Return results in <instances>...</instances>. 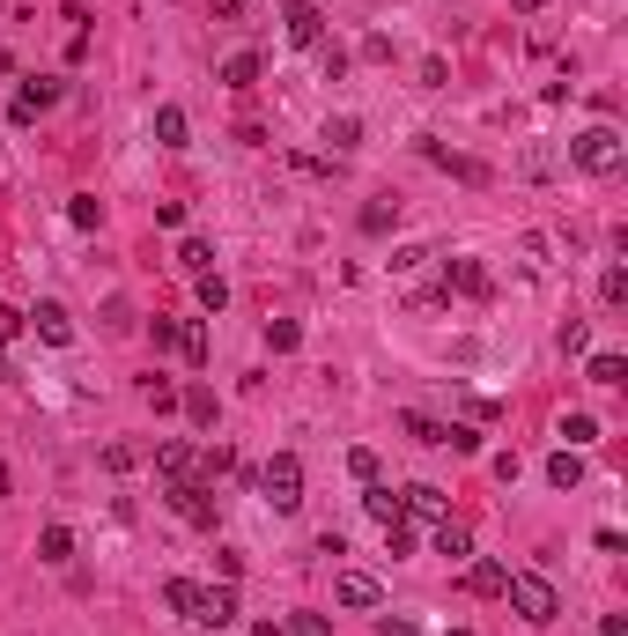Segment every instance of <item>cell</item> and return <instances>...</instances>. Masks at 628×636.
<instances>
[{
  "instance_id": "7bdbcfd3",
  "label": "cell",
  "mask_w": 628,
  "mask_h": 636,
  "mask_svg": "<svg viewBox=\"0 0 628 636\" xmlns=\"http://www.w3.org/2000/svg\"><path fill=\"white\" fill-rule=\"evenodd\" d=\"M252 636H281V629H274V622H259V629H252Z\"/></svg>"
},
{
  "instance_id": "9a60e30c",
  "label": "cell",
  "mask_w": 628,
  "mask_h": 636,
  "mask_svg": "<svg viewBox=\"0 0 628 636\" xmlns=\"http://www.w3.org/2000/svg\"><path fill=\"white\" fill-rule=\"evenodd\" d=\"M259 82V52H230L222 60V89H252Z\"/></svg>"
},
{
  "instance_id": "e0dca14e",
  "label": "cell",
  "mask_w": 628,
  "mask_h": 636,
  "mask_svg": "<svg viewBox=\"0 0 628 636\" xmlns=\"http://www.w3.org/2000/svg\"><path fill=\"white\" fill-rule=\"evenodd\" d=\"M178 267L185 274H215V245H207V237H185V245H178Z\"/></svg>"
},
{
  "instance_id": "ab89813d",
  "label": "cell",
  "mask_w": 628,
  "mask_h": 636,
  "mask_svg": "<svg viewBox=\"0 0 628 636\" xmlns=\"http://www.w3.org/2000/svg\"><path fill=\"white\" fill-rule=\"evenodd\" d=\"M599 636H628V614H606V622H599Z\"/></svg>"
},
{
  "instance_id": "ee69618b",
  "label": "cell",
  "mask_w": 628,
  "mask_h": 636,
  "mask_svg": "<svg viewBox=\"0 0 628 636\" xmlns=\"http://www.w3.org/2000/svg\"><path fill=\"white\" fill-rule=\"evenodd\" d=\"M0 378H8V355H0Z\"/></svg>"
},
{
  "instance_id": "836d02e7",
  "label": "cell",
  "mask_w": 628,
  "mask_h": 636,
  "mask_svg": "<svg viewBox=\"0 0 628 636\" xmlns=\"http://www.w3.org/2000/svg\"><path fill=\"white\" fill-rule=\"evenodd\" d=\"M348 474L355 481H377V452H370V444H355V452H348Z\"/></svg>"
},
{
  "instance_id": "9c48e42d",
  "label": "cell",
  "mask_w": 628,
  "mask_h": 636,
  "mask_svg": "<svg viewBox=\"0 0 628 636\" xmlns=\"http://www.w3.org/2000/svg\"><path fill=\"white\" fill-rule=\"evenodd\" d=\"M399 518H451V511H444V489H429V481L399 489Z\"/></svg>"
},
{
  "instance_id": "74e56055",
  "label": "cell",
  "mask_w": 628,
  "mask_h": 636,
  "mask_svg": "<svg viewBox=\"0 0 628 636\" xmlns=\"http://www.w3.org/2000/svg\"><path fill=\"white\" fill-rule=\"evenodd\" d=\"M385 548H392V555H414V533H407V518H399V526H385Z\"/></svg>"
},
{
  "instance_id": "277c9868",
  "label": "cell",
  "mask_w": 628,
  "mask_h": 636,
  "mask_svg": "<svg viewBox=\"0 0 628 636\" xmlns=\"http://www.w3.org/2000/svg\"><path fill=\"white\" fill-rule=\"evenodd\" d=\"M170 511L185 526H215V481H170Z\"/></svg>"
},
{
  "instance_id": "60d3db41",
  "label": "cell",
  "mask_w": 628,
  "mask_h": 636,
  "mask_svg": "<svg viewBox=\"0 0 628 636\" xmlns=\"http://www.w3.org/2000/svg\"><path fill=\"white\" fill-rule=\"evenodd\" d=\"M385 636H422V629H414V622H399V614H392V622H385Z\"/></svg>"
},
{
  "instance_id": "7a4b0ae2",
  "label": "cell",
  "mask_w": 628,
  "mask_h": 636,
  "mask_svg": "<svg viewBox=\"0 0 628 636\" xmlns=\"http://www.w3.org/2000/svg\"><path fill=\"white\" fill-rule=\"evenodd\" d=\"M621 156H628V148H621L614 126H584V134L569 141V163H577V171H592V178H614Z\"/></svg>"
},
{
  "instance_id": "7c38bea8",
  "label": "cell",
  "mask_w": 628,
  "mask_h": 636,
  "mask_svg": "<svg viewBox=\"0 0 628 636\" xmlns=\"http://www.w3.org/2000/svg\"><path fill=\"white\" fill-rule=\"evenodd\" d=\"M156 466H163V474H170V481H200V459H193V452H185V444H178V437H163V444H156Z\"/></svg>"
},
{
  "instance_id": "ba28073f",
  "label": "cell",
  "mask_w": 628,
  "mask_h": 636,
  "mask_svg": "<svg viewBox=\"0 0 628 636\" xmlns=\"http://www.w3.org/2000/svg\"><path fill=\"white\" fill-rule=\"evenodd\" d=\"M52 104H60V82H52V74H30V82L23 89H15V119H37V111H52Z\"/></svg>"
},
{
  "instance_id": "f35d334b",
  "label": "cell",
  "mask_w": 628,
  "mask_h": 636,
  "mask_svg": "<svg viewBox=\"0 0 628 636\" xmlns=\"http://www.w3.org/2000/svg\"><path fill=\"white\" fill-rule=\"evenodd\" d=\"M23 333V311H0V341H15Z\"/></svg>"
},
{
  "instance_id": "1f68e13d",
  "label": "cell",
  "mask_w": 628,
  "mask_h": 636,
  "mask_svg": "<svg viewBox=\"0 0 628 636\" xmlns=\"http://www.w3.org/2000/svg\"><path fill=\"white\" fill-rule=\"evenodd\" d=\"M185 415H193V422H215V392L193 385V392H185Z\"/></svg>"
},
{
  "instance_id": "d6a6232c",
  "label": "cell",
  "mask_w": 628,
  "mask_h": 636,
  "mask_svg": "<svg viewBox=\"0 0 628 636\" xmlns=\"http://www.w3.org/2000/svg\"><path fill=\"white\" fill-rule=\"evenodd\" d=\"M407 437H414V444H444V422H429V415H407Z\"/></svg>"
},
{
  "instance_id": "8fae6325",
  "label": "cell",
  "mask_w": 628,
  "mask_h": 636,
  "mask_svg": "<svg viewBox=\"0 0 628 636\" xmlns=\"http://www.w3.org/2000/svg\"><path fill=\"white\" fill-rule=\"evenodd\" d=\"M30 326H37V341H52V348H67L74 341V326H67V311L60 304H37V311H23Z\"/></svg>"
},
{
  "instance_id": "5b68a950",
  "label": "cell",
  "mask_w": 628,
  "mask_h": 636,
  "mask_svg": "<svg viewBox=\"0 0 628 636\" xmlns=\"http://www.w3.org/2000/svg\"><path fill=\"white\" fill-rule=\"evenodd\" d=\"M237 622V585H200V607H193V629H230Z\"/></svg>"
},
{
  "instance_id": "8d00e7d4",
  "label": "cell",
  "mask_w": 628,
  "mask_h": 636,
  "mask_svg": "<svg viewBox=\"0 0 628 636\" xmlns=\"http://www.w3.org/2000/svg\"><path fill=\"white\" fill-rule=\"evenodd\" d=\"M148 341H156V348H178V318H148Z\"/></svg>"
},
{
  "instance_id": "f1b7e54d",
  "label": "cell",
  "mask_w": 628,
  "mask_h": 636,
  "mask_svg": "<svg viewBox=\"0 0 628 636\" xmlns=\"http://www.w3.org/2000/svg\"><path fill=\"white\" fill-rule=\"evenodd\" d=\"M562 437H569V452H577V444L599 437V422H592V415H562Z\"/></svg>"
},
{
  "instance_id": "4316f807",
  "label": "cell",
  "mask_w": 628,
  "mask_h": 636,
  "mask_svg": "<svg viewBox=\"0 0 628 636\" xmlns=\"http://www.w3.org/2000/svg\"><path fill=\"white\" fill-rule=\"evenodd\" d=\"M193 282H200V304H207V311L230 304V282H222V274H193Z\"/></svg>"
},
{
  "instance_id": "44dd1931",
  "label": "cell",
  "mask_w": 628,
  "mask_h": 636,
  "mask_svg": "<svg viewBox=\"0 0 628 636\" xmlns=\"http://www.w3.org/2000/svg\"><path fill=\"white\" fill-rule=\"evenodd\" d=\"M156 141H163V148H185V111H178V104L156 111Z\"/></svg>"
},
{
  "instance_id": "d590c367",
  "label": "cell",
  "mask_w": 628,
  "mask_h": 636,
  "mask_svg": "<svg viewBox=\"0 0 628 636\" xmlns=\"http://www.w3.org/2000/svg\"><path fill=\"white\" fill-rule=\"evenodd\" d=\"M289 636H333V622H326V614H296Z\"/></svg>"
},
{
  "instance_id": "cb8c5ba5",
  "label": "cell",
  "mask_w": 628,
  "mask_h": 636,
  "mask_svg": "<svg viewBox=\"0 0 628 636\" xmlns=\"http://www.w3.org/2000/svg\"><path fill=\"white\" fill-rule=\"evenodd\" d=\"M392 222H399V200H370V208H363V230H370V237H385Z\"/></svg>"
},
{
  "instance_id": "30bf717a",
  "label": "cell",
  "mask_w": 628,
  "mask_h": 636,
  "mask_svg": "<svg viewBox=\"0 0 628 636\" xmlns=\"http://www.w3.org/2000/svg\"><path fill=\"white\" fill-rule=\"evenodd\" d=\"M333 592H340V607H355V614H370V607H377V577H370V570H340V585H333Z\"/></svg>"
},
{
  "instance_id": "b9f144b4",
  "label": "cell",
  "mask_w": 628,
  "mask_h": 636,
  "mask_svg": "<svg viewBox=\"0 0 628 636\" xmlns=\"http://www.w3.org/2000/svg\"><path fill=\"white\" fill-rule=\"evenodd\" d=\"M510 8H518V15H540V8H547V0H510Z\"/></svg>"
},
{
  "instance_id": "52a82bcc",
  "label": "cell",
  "mask_w": 628,
  "mask_h": 636,
  "mask_svg": "<svg viewBox=\"0 0 628 636\" xmlns=\"http://www.w3.org/2000/svg\"><path fill=\"white\" fill-rule=\"evenodd\" d=\"M281 30H289V45H326V15H318L311 0H289V15H281Z\"/></svg>"
},
{
  "instance_id": "4fadbf2b",
  "label": "cell",
  "mask_w": 628,
  "mask_h": 636,
  "mask_svg": "<svg viewBox=\"0 0 628 636\" xmlns=\"http://www.w3.org/2000/svg\"><path fill=\"white\" fill-rule=\"evenodd\" d=\"M436 555H444V563H466L473 555V533L459 526V518H436Z\"/></svg>"
},
{
  "instance_id": "8992f818",
  "label": "cell",
  "mask_w": 628,
  "mask_h": 636,
  "mask_svg": "<svg viewBox=\"0 0 628 636\" xmlns=\"http://www.w3.org/2000/svg\"><path fill=\"white\" fill-rule=\"evenodd\" d=\"M496 296V274L481 267V259H444V296Z\"/></svg>"
},
{
  "instance_id": "6da1fadb",
  "label": "cell",
  "mask_w": 628,
  "mask_h": 636,
  "mask_svg": "<svg viewBox=\"0 0 628 636\" xmlns=\"http://www.w3.org/2000/svg\"><path fill=\"white\" fill-rule=\"evenodd\" d=\"M503 592H510V607H518V614H525L532 629H547V622H555V614H562L555 585H547L540 570H510V577H503Z\"/></svg>"
},
{
  "instance_id": "ac0fdd59",
  "label": "cell",
  "mask_w": 628,
  "mask_h": 636,
  "mask_svg": "<svg viewBox=\"0 0 628 636\" xmlns=\"http://www.w3.org/2000/svg\"><path fill=\"white\" fill-rule=\"evenodd\" d=\"M503 577H510L503 563H473V570H466V585L481 592V600H503Z\"/></svg>"
},
{
  "instance_id": "f546056e",
  "label": "cell",
  "mask_w": 628,
  "mask_h": 636,
  "mask_svg": "<svg viewBox=\"0 0 628 636\" xmlns=\"http://www.w3.org/2000/svg\"><path fill=\"white\" fill-rule=\"evenodd\" d=\"M599 296L621 311V304H628V274H621V267H606V274H599Z\"/></svg>"
},
{
  "instance_id": "4dcf8cb0",
  "label": "cell",
  "mask_w": 628,
  "mask_h": 636,
  "mask_svg": "<svg viewBox=\"0 0 628 636\" xmlns=\"http://www.w3.org/2000/svg\"><path fill=\"white\" fill-rule=\"evenodd\" d=\"M178 355H185V363H207V333L200 326H178Z\"/></svg>"
},
{
  "instance_id": "7402d4cb",
  "label": "cell",
  "mask_w": 628,
  "mask_h": 636,
  "mask_svg": "<svg viewBox=\"0 0 628 636\" xmlns=\"http://www.w3.org/2000/svg\"><path fill=\"white\" fill-rule=\"evenodd\" d=\"M163 600L178 607L185 622H193V607H200V585H193V577H170V585H163Z\"/></svg>"
},
{
  "instance_id": "d6986e66",
  "label": "cell",
  "mask_w": 628,
  "mask_h": 636,
  "mask_svg": "<svg viewBox=\"0 0 628 636\" xmlns=\"http://www.w3.org/2000/svg\"><path fill=\"white\" fill-rule=\"evenodd\" d=\"M547 481H555V489H577V481H584V459L577 452H555V459H547Z\"/></svg>"
},
{
  "instance_id": "5bb4252c",
  "label": "cell",
  "mask_w": 628,
  "mask_h": 636,
  "mask_svg": "<svg viewBox=\"0 0 628 636\" xmlns=\"http://www.w3.org/2000/svg\"><path fill=\"white\" fill-rule=\"evenodd\" d=\"M363 511L377 518V526H399V496L385 489V481H363Z\"/></svg>"
},
{
  "instance_id": "d4e9b609",
  "label": "cell",
  "mask_w": 628,
  "mask_h": 636,
  "mask_svg": "<svg viewBox=\"0 0 628 636\" xmlns=\"http://www.w3.org/2000/svg\"><path fill=\"white\" fill-rule=\"evenodd\" d=\"M303 341V333H296V318H266V348H274V355H289Z\"/></svg>"
},
{
  "instance_id": "e575fe53",
  "label": "cell",
  "mask_w": 628,
  "mask_h": 636,
  "mask_svg": "<svg viewBox=\"0 0 628 636\" xmlns=\"http://www.w3.org/2000/svg\"><path fill=\"white\" fill-rule=\"evenodd\" d=\"M141 392H148V407H156V415H170V407H178V392H170V385H163V378H148V385H141Z\"/></svg>"
},
{
  "instance_id": "2e32d148",
  "label": "cell",
  "mask_w": 628,
  "mask_h": 636,
  "mask_svg": "<svg viewBox=\"0 0 628 636\" xmlns=\"http://www.w3.org/2000/svg\"><path fill=\"white\" fill-rule=\"evenodd\" d=\"M584 378H592V385H628V363H621L614 348H599L592 363H584Z\"/></svg>"
},
{
  "instance_id": "3957f363",
  "label": "cell",
  "mask_w": 628,
  "mask_h": 636,
  "mask_svg": "<svg viewBox=\"0 0 628 636\" xmlns=\"http://www.w3.org/2000/svg\"><path fill=\"white\" fill-rule=\"evenodd\" d=\"M259 489H266L274 511H296V503H303V459L296 452H274V459H266V474H259Z\"/></svg>"
},
{
  "instance_id": "83f0119b",
  "label": "cell",
  "mask_w": 628,
  "mask_h": 636,
  "mask_svg": "<svg viewBox=\"0 0 628 636\" xmlns=\"http://www.w3.org/2000/svg\"><path fill=\"white\" fill-rule=\"evenodd\" d=\"M592 348V326H584V318H562V355H584Z\"/></svg>"
},
{
  "instance_id": "484cf974",
  "label": "cell",
  "mask_w": 628,
  "mask_h": 636,
  "mask_svg": "<svg viewBox=\"0 0 628 636\" xmlns=\"http://www.w3.org/2000/svg\"><path fill=\"white\" fill-rule=\"evenodd\" d=\"M444 444H451V452H481V429H473V422H444Z\"/></svg>"
},
{
  "instance_id": "603a6c76",
  "label": "cell",
  "mask_w": 628,
  "mask_h": 636,
  "mask_svg": "<svg viewBox=\"0 0 628 636\" xmlns=\"http://www.w3.org/2000/svg\"><path fill=\"white\" fill-rule=\"evenodd\" d=\"M326 141H333V156H348V148L363 141V119H348V111H340V119L326 126Z\"/></svg>"
},
{
  "instance_id": "ffe728a7",
  "label": "cell",
  "mask_w": 628,
  "mask_h": 636,
  "mask_svg": "<svg viewBox=\"0 0 628 636\" xmlns=\"http://www.w3.org/2000/svg\"><path fill=\"white\" fill-rule=\"evenodd\" d=\"M37 555H45V563H67V555H74V533L67 526H45V533H37Z\"/></svg>"
}]
</instances>
